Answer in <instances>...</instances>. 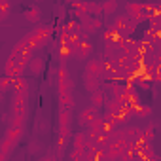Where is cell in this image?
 <instances>
[{"label":"cell","mask_w":161,"mask_h":161,"mask_svg":"<svg viewBox=\"0 0 161 161\" xmlns=\"http://www.w3.org/2000/svg\"><path fill=\"white\" fill-rule=\"evenodd\" d=\"M86 72L91 74V76H99L103 78L104 72H103V64H101V59H89L87 64H86Z\"/></svg>","instance_id":"30bf717a"},{"label":"cell","mask_w":161,"mask_h":161,"mask_svg":"<svg viewBox=\"0 0 161 161\" xmlns=\"http://www.w3.org/2000/svg\"><path fill=\"white\" fill-rule=\"evenodd\" d=\"M29 70L32 72V76H40L44 70V59L42 57H31L29 61Z\"/></svg>","instance_id":"7c38bea8"},{"label":"cell","mask_w":161,"mask_h":161,"mask_svg":"<svg viewBox=\"0 0 161 161\" xmlns=\"http://www.w3.org/2000/svg\"><path fill=\"white\" fill-rule=\"evenodd\" d=\"M23 131H25V127L8 125V129H6V136H8L10 140H14V142H19V140H21V136H23Z\"/></svg>","instance_id":"9a60e30c"},{"label":"cell","mask_w":161,"mask_h":161,"mask_svg":"<svg viewBox=\"0 0 161 161\" xmlns=\"http://www.w3.org/2000/svg\"><path fill=\"white\" fill-rule=\"evenodd\" d=\"M127 21H129V17H127V14H125V15H118V17L114 19V23H112L110 27H112V29H116V31H118L119 34H123V29H125V25H127ZM123 36H125V34H123Z\"/></svg>","instance_id":"d6986e66"},{"label":"cell","mask_w":161,"mask_h":161,"mask_svg":"<svg viewBox=\"0 0 161 161\" xmlns=\"http://www.w3.org/2000/svg\"><path fill=\"white\" fill-rule=\"evenodd\" d=\"M82 80H84V87H86V89H87L89 93H93V91L101 89V84H103V78H99V76H91V74L84 72Z\"/></svg>","instance_id":"52a82bcc"},{"label":"cell","mask_w":161,"mask_h":161,"mask_svg":"<svg viewBox=\"0 0 161 161\" xmlns=\"http://www.w3.org/2000/svg\"><path fill=\"white\" fill-rule=\"evenodd\" d=\"M0 101H2V93H0Z\"/></svg>","instance_id":"d6a6232c"},{"label":"cell","mask_w":161,"mask_h":161,"mask_svg":"<svg viewBox=\"0 0 161 161\" xmlns=\"http://www.w3.org/2000/svg\"><path fill=\"white\" fill-rule=\"evenodd\" d=\"M12 82H14V78H10V76H6V74L0 78V93L10 91V89H12Z\"/></svg>","instance_id":"7402d4cb"},{"label":"cell","mask_w":161,"mask_h":161,"mask_svg":"<svg viewBox=\"0 0 161 161\" xmlns=\"http://www.w3.org/2000/svg\"><path fill=\"white\" fill-rule=\"evenodd\" d=\"M153 127H155V125L152 123V125H148L146 129H142V140H152V138L155 136V131H153Z\"/></svg>","instance_id":"83f0119b"},{"label":"cell","mask_w":161,"mask_h":161,"mask_svg":"<svg viewBox=\"0 0 161 161\" xmlns=\"http://www.w3.org/2000/svg\"><path fill=\"white\" fill-rule=\"evenodd\" d=\"M91 51H93L91 42H87V40H78V44H76V47H74L72 55H74L76 59H86V57H89V55H91Z\"/></svg>","instance_id":"5b68a950"},{"label":"cell","mask_w":161,"mask_h":161,"mask_svg":"<svg viewBox=\"0 0 161 161\" xmlns=\"http://www.w3.org/2000/svg\"><path fill=\"white\" fill-rule=\"evenodd\" d=\"M15 144H17V142H14V140H10L8 136H4L2 140H0V152H4V153H8V155H10V153L14 152Z\"/></svg>","instance_id":"44dd1931"},{"label":"cell","mask_w":161,"mask_h":161,"mask_svg":"<svg viewBox=\"0 0 161 161\" xmlns=\"http://www.w3.org/2000/svg\"><path fill=\"white\" fill-rule=\"evenodd\" d=\"M29 47H27V42H25V38H21L17 44H15V47H14V51H12V57H17V55H21L23 51H27Z\"/></svg>","instance_id":"484cf974"},{"label":"cell","mask_w":161,"mask_h":161,"mask_svg":"<svg viewBox=\"0 0 161 161\" xmlns=\"http://www.w3.org/2000/svg\"><path fill=\"white\" fill-rule=\"evenodd\" d=\"M133 57L129 55V53H121V55H116V59H114V64L118 66V68H123V70H127L131 64H133Z\"/></svg>","instance_id":"8fae6325"},{"label":"cell","mask_w":161,"mask_h":161,"mask_svg":"<svg viewBox=\"0 0 161 161\" xmlns=\"http://www.w3.org/2000/svg\"><path fill=\"white\" fill-rule=\"evenodd\" d=\"M70 123H72V110L61 108V114H59V135L70 138Z\"/></svg>","instance_id":"7a4b0ae2"},{"label":"cell","mask_w":161,"mask_h":161,"mask_svg":"<svg viewBox=\"0 0 161 161\" xmlns=\"http://www.w3.org/2000/svg\"><path fill=\"white\" fill-rule=\"evenodd\" d=\"M110 91H112V95H114V99H116V97L123 91V86H121L119 82H112V84H110Z\"/></svg>","instance_id":"f1b7e54d"},{"label":"cell","mask_w":161,"mask_h":161,"mask_svg":"<svg viewBox=\"0 0 161 161\" xmlns=\"http://www.w3.org/2000/svg\"><path fill=\"white\" fill-rule=\"evenodd\" d=\"M131 112H133L135 118H148V116H152V108H150V106H144V104H140V103H138L136 106H133Z\"/></svg>","instance_id":"e0dca14e"},{"label":"cell","mask_w":161,"mask_h":161,"mask_svg":"<svg viewBox=\"0 0 161 161\" xmlns=\"http://www.w3.org/2000/svg\"><path fill=\"white\" fill-rule=\"evenodd\" d=\"M66 144H68V138L63 136V135H59L57 136V157H63V152H64Z\"/></svg>","instance_id":"d4e9b609"},{"label":"cell","mask_w":161,"mask_h":161,"mask_svg":"<svg viewBox=\"0 0 161 161\" xmlns=\"http://www.w3.org/2000/svg\"><path fill=\"white\" fill-rule=\"evenodd\" d=\"M127 10V17L135 23H140L144 21V14H142V2H127L125 6Z\"/></svg>","instance_id":"277c9868"},{"label":"cell","mask_w":161,"mask_h":161,"mask_svg":"<svg viewBox=\"0 0 161 161\" xmlns=\"http://www.w3.org/2000/svg\"><path fill=\"white\" fill-rule=\"evenodd\" d=\"M116 10H118V0H104L101 4V12L104 15H112V14H116Z\"/></svg>","instance_id":"ac0fdd59"},{"label":"cell","mask_w":161,"mask_h":161,"mask_svg":"<svg viewBox=\"0 0 161 161\" xmlns=\"http://www.w3.org/2000/svg\"><path fill=\"white\" fill-rule=\"evenodd\" d=\"M101 116V112H99V108H95V106H89V108H84L82 112L78 114V123L82 125V127H89V123L93 121V119H97Z\"/></svg>","instance_id":"3957f363"},{"label":"cell","mask_w":161,"mask_h":161,"mask_svg":"<svg viewBox=\"0 0 161 161\" xmlns=\"http://www.w3.org/2000/svg\"><path fill=\"white\" fill-rule=\"evenodd\" d=\"M8 157V153H4V152H0V161H4Z\"/></svg>","instance_id":"4dcf8cb0"},{"label":"cell","mask_w":161,"mask_h":161,"mask_svg":"<svg viewBox=\"0 0 161 161\" xmlns=\"http://www.w3.org/2000/svg\"><path fill=\"white\" fill-rule=\"evenodd\" d=\"M12 89H14V93H21V95H27L29 97V82H27L23 76H15L14 78Z\"/></svg>","instance_id":"9c48e42d"},{"label":"cell","mask_w":161,"mask_h":161,"mask_svg":"<svg viewBox=\"0 0 161 161\" xmlns=\"http://www.w3.org/2000/svg\"><path fill=\"white\" fill-rule=\"evenodd\" d=\"M91 106H95V108H103L104 106V93L101 89L91 93Z\"/></svg>","instance_id":"ffe728a7"},{"label":"cell","mask_w":161,"mask_h":161,"mask_svg":"<svg viewBox=\"0 0 161 161\" xmlns=\"http://www.w3.org/2000/svg\"><path fill=\"white\" fill-rule=\"evenodd\" d=\"M27 123V116L25 114H14L10 118V125H17V127H25Z\"/></svg>","instance_id":"cb8c5ba5"},{"label":"cell","mask_w":161,"mask_h":161,"mask_svg":"<svg viewBox=\"0 0 161 161\" xmlns=\"http://www.w3.org/2000/svg\"><path fill=\"white\" fill-rule=\"evenodd\" d=\"M34 2H46V0H34Z\"/></svg>","instance_id":"1f68e13d"},{"label":"cell","mask_w":161,"mask_h":161,"mask_svg":"<svg viewBox=\"0 0 161 161\" xmlns=\"http://www.w3.org/2000/svg\"><path fill=\"white\" fill-rule=\"evenodd\" d=\"M34 34H36V38L40 40V46L44 47L49 40H51V34H53V27L51 25H40L38 29H34L32 31Z\"/></svg>","instance_id":"8992f818"},{"label":"cell","mask_w":161,"mask_h":161,"mask_svg":"<svg viewBox=\"0 0 161 161\" xmlns=\"http://www.w3.org/2000/svg\"><path fill=\"white\" fill-rule=\"evenodd\" d=\"M104 106H106V112H116L121 106V103L118 99H112V101H104Z\"/></svg>","instance_id":"4316f807"},{"label":"cell","mask_w":161,"mask_h":161,"mask_svg":"<svg viewBox=\"0 0 161 161\" xmlns=\"http://www.w3.org/2000/svg\"><path fill=\"white\" fill-rule=\"evenodd\" d=\"M38 148H40V144H38V142H31V144H29V152H31V153H36V152H38Z\"/></svg>","instance_id":"f546056e"},{"label":"cell","mask_w":161,"mask_h":161,"mask_svg":"<svg viewBox=\"0 0 161 161\" xmlns=\"http://www.w3.org/2000/svg\"><path fill=\"white\" fill-rule=\"evenodd\" d=\"M121 131H123L125 138H127L131 144H136V142H140V140H142V129H140V127L131 125V127H125V129H121Z\"/></svg>","instance_id":"ba28073f"},{"label":"cell","mask_w":161,"mask_h":161,"mask_svg":"<svg viewBox=\"0 0 161 161\" xmlns=\"http://www.w3.org/2000/svg\"><path fill=\"white\" fill-rule=\"evenodd\" d=\"M59 104H61V108H64V110H72V108H74V97H72V91L59 93Z\"/></svg>","instance_id":"4fadbf2b"},{"label":"cell","mask_w":161,"mask_h":161,"mask_svg":"<svg viewBox=\"0 0 161 161\" xmlns=\"http://www.w3.org/2000/svg\"><path fill=\"white\" fill-rule=\"evenodd\" d=\"M4 74H6V76H10V78L21 76V70H17V66H15V57H12V55H10V59H8V61H6V64H4Z\"/></svg>","instance_id":"5bb4252c"},{"label":"cell","mask_w":161,"mask_h":161,"mask_svg":"<svg viewBox=\"0 0 161 161\" xmlns=\"http://www.w3.org/2000/svg\"><path fill=\"white\" fill-rule=\"evenodd\" d=\"M23 17L29 21V23H40V17H42V12L38 10V8H27L25 12H23Z\"/></svg>","instance_id":"2e32d148"},{"label":"cell","mask_w":161,"mask_h":161,"mask_svg":"<svg viewBox=\"0 0 161 161\" xmlns=\"http://www.w3.org/2000/svg\"><path fill=\"white\" fill-rule=\"evenodd\" d=\"M86 142H87V138H86L84 133H76L74 138H72V146L74 148H86Z\"/></svg>","instance_id":"603a6c76"},{"label":"cell","mask_w":161,"mask_h":161,"mask_svg":"<svg viewBox=\"0 0 161 161\" xmlns=\"http://www.w3.org/2000/svg\"><path fill=\"white\" fill-rule=\"evenodd\" d=\"M55 82H57V91L59 93H64V91H72L74 89V80L70 78V74H68V70H66L64 64H61L57 68Z\"/></svg>","instance_id":"6da1fadb"}]
</instances>
